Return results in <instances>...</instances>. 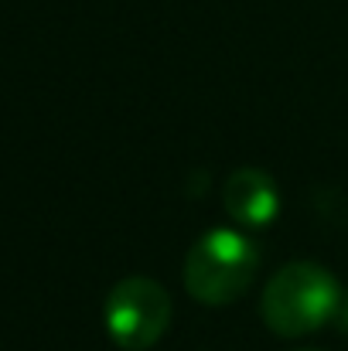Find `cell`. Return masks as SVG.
Segmentation results:
<instances>
[{"label": "cell", "mask_w": 348, "mask_h": 351, "mask_svg": "<svg viewBox=\"0 0 348 351\" xmlns=\"http://www.w3.org/2000/svg\"><path fill=\"white\" fill-rule=\"evenodd\" d=\"M342 287L318 263H287L280 266L259 300L263 324L280 338L311 335L338 317Z\"/></svg>", "instance_id": "1"}, {"label": "cell", "mask_w": 348, "mask_h": 351, "mask_svg": "<svg viewBox=\"0 0 348 351\" xmlns=\"http://www.w3.org/2000/svg\"><path fill=\"white\" fill-rule=\"evenodd\" d=\"M259 269L256 245L235 229L205 232L185 256V290L209 307H226L239 300Z\"/></svg>", "instance_id": "2"}, {"label": "cell", "mask_w": 348, "mask_h": 351, "mask_svg": "<svg viewBox=\"0 0 348 351\" xmlns=\"http://www.w3.org/2000/svg\"><path fill=\"white\" fill-rule=\"evenodd\" d=\"M103 321L123 351H147L171 324V297L147 276H126L106 293Z\"/></svg>", "instance_id": "3"}, {"label": "cell", "mask_w": 348, "mask_h": 351, "mask_svg": "<svg viewBox=\"0 0 348 351\" xmlns=\"http://www.w3.org/2000/svg\"><path fill=\"white\" fill-rule=\"evenodd\" d=\"M222 205L232 219L246 229H263L280 212V191L273 178L259 167H239L232 171L222 188Z\"/></svg>", "instance_id": "4"}, {"label": "cell", "mask_w": 348, "mask_h": 351, "mask_svg": "<svg viewBox=\"0 0 348 351\" xmlns=\"http://www.w3.org/2000/svg\"><path fill=\"white\" fill-rule=\"evenodd\" d=\"M338 317H342V328L348 331V297L342 300V307H338Z\"/></svg>", "instance_id": "5"}, {"label": "cell", "mask_w": 348, "mask_h": 351, "mask_svg": "<svg viewBox=\"0 0 348 351\" xmlns=\"http://www.w3.org/2000/svg\"><path fill=\"white\" fill-rule=\"evenodd\" d=\"M308 351H311V348H308Z\"/></svg>", "instance_id": "6"}]
</instances>
